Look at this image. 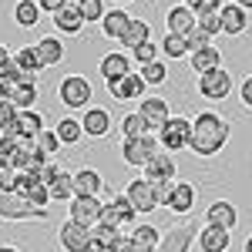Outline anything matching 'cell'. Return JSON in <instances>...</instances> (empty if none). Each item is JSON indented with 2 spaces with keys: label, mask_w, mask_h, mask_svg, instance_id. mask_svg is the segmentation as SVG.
<instances>
[{
  "label": "cell",
  "mask_w": 252,
  "mask_h": 252,
  "mask_svg": "<svg viewBox=\"0 0 252 252\" xmlns=\"http://www.w3.org/2000/svg\"><path fill=\"white\" fill-rule=\"evenodd\" d=\"M198 27H202L209 37H215V34H222V17H219V14H205V17H198Z\"/></svg>",
  "instance_id": "cell-44"
},
{
  "label": "cell",
  "mask_w": 252,
  "mask_h": 252,
  "mask_svg": "<svg viewBox=\"0 0 252 252\" xmlns=\"http://www.w3.org/2000/svg\"><path fill=\"white\" fill-rule=\"evenodd\" d=\"M37 3H40V10H47V14L54 17V14H58V10H64L71 0H37Z\"/></svg>",
  "instance_id": "cell-47"
},
{
  "label": "cell",
  "mask_w": 252,
  "mask_h": 252,
  "mask_svg": "<svg viewBox=\"0 0 252 252\" xmlns=\"http://www.w3.org/2000/svg\"><path fill=\"white\" fill-rule=\"evenodd\" d=\"M145 88H148V84H145V78L131 71V74H128L125 81H118V84H111L108 91H111V97H115V101H141V94H145Z\"/></svg>",
  "instance_id": "cell-22"
},
{
  "label": "cell",
  "mask_w": 252,
  "mask_h": 252,
  "mask_svg": "<svg viewBox=\"0 0 252 252\" xmlns=\"http://www.w3.org/2000/svg\"><path fill=\"white\" fill-rule=\"evenodd\" d=\"M235 3H239V7H242L246 14H249V10H252V0H235Z\"/></svg>",
  "instance_id": "cell-51"
},
{
  "label": "cell",
  "mask_w": 252,
  "mask_h": 252,
  "mask_svg": "<svg viewBox=\"0 0 252 252\" xmlns=\"http://www.w3.org/2000/svg\"><path fill=\"white\" fill-rule=\"evenodd\" d=\"M58 242L64 252H88V242H91V229L81 225V222H64L58 229Z\"/></svg>",
  "instance_id": "cell-10"
},
{
  "label": "cell",
  "mask_w": 252,
  "mask_h": 252,
  "mask_svg": "<svg viewBox=\"0 0 252 252\" xmlns=\"http://www.w3.org/2000/svg\"><path fill=\"white\" fill-rule=\"evenodd\" d=\"M40 3L37 0H17L14 3V20H17L20 27H34V24H40Z\"/></svg>",
  "instance_id": "cell-30"
},
{
  "label": "cell",
  "mask_w": 252,
  "mask_h": 252,
  "mask_svg": "<svg viewBox=\"0 0 252 252\" xmlns=\"http://www.w3.org/2000/svg\"><path fill=\"white\" fill-rule=\"evenodd\" d=\"M195 246H198L202 252H229L232 232H229V229H219V225H205V229H198Z\"/></svg>",
  "instance_id": "cell-16"
},
{
  "label": "cell",
  "mask_w": 252,
  "mask_h": 252,
  "mask_svg": "<svg viewBox=\"0 0 252 252\" xmlns=\"http://www.w3.org/2000/svg\"><path fill=\"white\" fill-rule=\"evenodd\" d=\"M161 54L168 61H178V58H189L192 51H189V40L178 37V34H165V40H161Z\"/></svg>",
  "instance_id": "cell-34"
},
{
  "label": "cell",
  "mask_w": 252,
  "mask_h": 252,
  "mask_svg": "<svg viewBox=\"0 0 252 252\" xmlns=\"http://www.w3.org/2000/svg\"><path fill=\"white\" fill-rule=\"evenodd\" d=\"M172 189H175V182H158V185H155V192H158V202H161V205L168 202V195H172Z\"/></svg>",
  "instance_id": "cell-49"
},
{
  "label": "cell",
  "mask_w": 252,
  "mask_h": 252,
  "mask_svg": "<svg viewBox=\"0 0 252 252\" xmlns=\"http://www.w3.org/2000/svg\"><path fill=\"white\" fill-rule=\"evenodd\" d=\"M101 189H104L101 172H94V168L74 172V195H101Z\"/></svg>",
  "instance_id": "cell-26"
},
{
  "label": "cell",
  "mask_w": 252,
  "mask_h": 252,
  "mask_svg": "<svg viewBox=\"0 0 252 252\" xmlns=\"http://www.w3.org/2000/svg\"><path fill=\"white\" fill-rule=\"evenodd\" d=\"M17 125H20V135H31V138H37L44 131V118L37 111H20Z\"/></svg>",
  "instance_id": "cell-38"
},
{
  "label": "cell",
  "mask_w": 252,
  "mask_h": 252,
  "mask_svg": "<svg viewBox=\"0 0 252 252\" xmlns=\"http://www.w3.org/2000/svg\"><path fill=\"white\" fill-rule=\"evenodd\" d=\"M118 3H128V0H118Z\"/></svg>",
  "instance_id": "cell-55"
},
{
  "label": "cell",
  "mask_w": 252,
  "mask_h": 252,
  "mask_svg": "<svg viewBox=\"0 0 252 252\" xmlns=\"http://www.w3.org/2000/svg\"><path fill=\"white\" fill-rule=\"evenodd\" d=\"M198 94L209 97V101H225V97L232 94V74H229L225 67L202 74V78H198Z\"/></svg>",
  "instance_id": "cell-9"
},
{
  "label": "cell",
  "mask_w": 252,
  "mask_h": 252,
  "mask_svg": "<svg viewBox=\"0 0 252 252\" xmlns=\"http://www.w3.org/2000/svg\"><path fill=\"white\" fill-rule=\"evenodd\" d=\"M51 198H54V202H71V198H74V175L61 172L58 178L51 182Z\"/></svg>",
  "instance_id": "cell-32"
},
{
  "label": "cell",
  "mask_w": 252,
  "mask_h": 252,
  "mask_svg": "<svg viewBox=\"0 0 252 252\" xmlns=\"http://www.w3.org/2000/svg\"><path fill=\"white\" fill-rule=\"evenodd\" d=\"M58 148H61L58 131H54V128H44V131L37 135V152H44L47 158H54V155H58Z\"/></svg>",
  "instance_id": "cell-40"
},
{
  "label": "cell",
  "mask_w": 252,
  "mask_h": 252,
  "mask_svg": "<svg viewBox=\"0 0 252 252\" xmlns=\"http://www.w3.org/2000/svg\"><path fill=\"white\" fill-rule=\"evenodd\" d=\"M219 17H222V34H229V37H239V34H246V10L239 7V3H222V10H219Z\"/></svg>",
  "instance_id": "cell-20"
},
{
  "label": "cell",
  "mask_w": 252,
  "mask_h": 252,
  "mask_svg": "<svg viewBox=\"0 0 252 252\" xmlns=\"http://www.w3.org/2000/svg\"><path fill=\"white\" fill-rule=\"evenodd\" d=\"M131 58L138 61V67H148V64L161 61V47H158L155 40H145V44H138L135 51H131Z\"/></svg>",
  "instance_id": "cell-36"
},
{
  "label": "cell",
  "mask_w": 252,
  "mask_h": 252,
  "mask_svg": "<svg viewBox=\"0 0 252 252\" xmlns=\"http://www.w3.org/2000/svg\"><path fill=\"white\" fill-rule=\"evenodd\" d=\"M0 195H3V192H0Z\"/></svg>",
  "instance_id": "cell-56"
},
{
  "label": "cell",
  "mask_w": 252,
  "mask_h": 252,
  "mask_svg": "<svg viewBox=\"0 0 252 252\" xmlns=\"http://www.w3.org/2000/svg\"><path fill=\"white\" fill-rule=\"evenodd\" d=\"M54 131H58L61 145H78L84 138V125H81V118H61L54 125Z\"/></svg>",
  "instance_id": "cell-29"
},
{
  "label": "cell",
  "mask_w": 252,
  "mask_h": 252,
  "mask_svg": "<svg viewBox=\"0 0 252 252\" xmlns=\"http://www.w3.org/2000/svg\"><path fill=\"white\" fill-rule=\"evenodd\" d=\"M161 152V145H158V138L145 135V138H128V141H121V158H125V165H131V168H145L152 155Z\"/></svg>",
  "instance_id": "cell-6"
},
{
  "label": "cell",
  "mask_w": 252,
  "mask_h": 252,
  "mask_svg": "<svg viewBox=\"0 0 252 252\" xmlns=\"http://www.w3.org/2000/svg\"><path fill=\"white\" fill-rule=\"evenodd\" d=\"M131 239H135V246H152V249H158L161 246V232H158L155 225H138L135 232H131Z\"/></svg>",
  "instance_id": "cell-39"
},
{
  "label": "cell",
  "mask_w": 252,
  "mask_h": 252,
  "mask_svg": "<svg viewBox=\"0 0 252 252\" xmlns=\"http://www.w3.org/2000/svg\"><path fill=\"white\" fill-rule=\"evenodd\" d=\"M125 195H128V202L138 209V215H148L161 205V202H158V192H155V182H148L145 175H141V178H131L128 189H125Z\"/></svg>",
  "instance_id": "cell-8"
},
{
  "label": "cell",
  "mask_w": 252,
  "mask_h": 252,
  "mask_svg": "<svg viewBox=\"0 0 252 252\" xmlns=\"http://www.w3.org/2000/svg\"><path fill=\"white\" fill-rule=\"evenodd\" d=\"M141 78H145V84H165V81H168V67H165V61H155V64L141 67Z\"/></svg>",
  "instance_id": "cell-41"
},
{
  "label": "cell",
  "mask_w": 252,
  "mask_h": 252,
  "mask_svg": "<svg viewBox=\"0 0 252 252\" xmlns=\"http://www.w3.org/2000/svg\"><path fill=\"white\" fill-rule=\"evenodd\" d=\"M229 141V121L215 111H202V115L192 118V155L198 158H212L225 148Z\"/></svg>",
  "instance_id": "cell-1"
},
{
  "label": "cell",
  "mask_w": 252,
  "mask_h": 252,
  "mask_svg": "<svg viewBox=\"0 0 252 252\" xmlns=\"http://www.w3.org/2000/svg\"><path fill=\"white\" fill-rule=\"evenodd\" d=\"M195 202H198V192H195L192 182H175L172 195H168V202H165V209L172 215H192Z\"/></svg>",
  "instance_id": "cell-13"
},
{
  "label": "cell",
  "mask_w": 252,
  "mask_h": 252,
  "mask_svg": "<svg viewBox=\"0 0 252 252\" xmlns=\"http://www.w3.org/2000/svg\"><path fill=\"white\" fill-rule=\"evenodd\" d=\"M101 78H104V84L111 88V84H118V81H125L128 74H131V58L128 54H121V51H111V54H104L101 58Z\"/></svg>",
  "instance_id": "cell-11"
},
{
  "label": "cell",
  "mask_w": 252,
  "mask_h": 252,
  "mask_svg": "<svg viewBox=\"0 0 252 252\" xmlns=\"http://www.w3.org/2000/svg\"><path fill=\"white\" fill-rule=\"evenodd\" d=\"M71 209V222H81V225H88V229H94L97 222H101V215H104V202L97 198V195H74L71 202H67Z\"/></svg>",
  "instance_id": "cell-7"
},
{
  "label": "cell",
  "mask_w": 252,
  "mask_h": 252,
  "mask_svg": "<svg viewBox=\"0 0 252 252\" xmlns=\"http://www.w3.org/2000/svg\"><path fill=\"white\" fill-rule=\"evenodd\" d=\"M131 20H135V17H128V14L118 7V10H108V14H104L101 31H104V37H108V40H121V37H125V31L131 27Z\"/></svg>",
  "instance_id": "cell-24"
},
{
  "label": "cell",
  "mask_w": 252,
  "mask_h": 252,
  "mask_svg": "<svg viewBox=\"0 0 252 252\" xmlns=\"http://www.w3.org/2000/svg\"><path fill=\"white\" fill-rule=\"evenodd\" d=\"M189 58H192V71L198 74V78L222 67V54H219V47H202V51H192Z\"/></svg>",
  "instance_id": "cell-25"
},
{
  "label": "cell",
  "mask_w": 252,
  "mask_h": 252,
  "mask_svg": "<svg viewBox=\"0 0 252 252\" xmlns=\"http://www.w3.org/2000/svg\"><path fill=\"white\" fill-rule=\"evenodd\" d=\"M239 97H242V104L252 111V78H246L242 81V88H239Z\"/></svg>",
  "instance_id": "cell-48"
},
{
  "label": "cell",
  "mask_w": 252,
  "mask_h": 252,
  "mask_svg": "<svg viewBox=\"0 0 252 252\" xmlns=\"http://www.w3.org/2000/svg\"><path fill=\"white\" fill-rule=\"evenodd\" d=\"M158 145H161L165 152H182V148H189V145H192V118L172 115L165 121V128L158 131Z\"/></svg>",
  "instance_id": "cell-5"
},
{
  "label": "cell",
  "mask_w": 252,
  "mask_h": 252,
  "mask_svg": "<svg viewBox=\"0 0 252 252\" xmlns=\"http://www.w3.org/2000/svg\"><path fill=\"white\" fill-rule=\"evenodd\" d=\"M192 239H198L195 225H175L172 232L161 235L158 252H189V249H192Z\"/></svg>",
  "instance_id": "cell-18"
},
{
  "label": "cell",
  "mask_w": 252,
  "mask_h": 252,
  "mask_svg": "<svg viewBox=\"0 0 252 252\" xmlns=\"http://www.w3.org/2000/svg\"><path fill=\"white\" fill-rule=\"evenodd\" d=\"M235 222H239V209L225 198H215L212 205L205 209V225H219V229H229L232 232Z\"/></svg>",
  "instance_id": "cell-15"
},
{
  "label": "cell",
  "mask_w": 252,
  "mask_h": 252,
  "mask_svg": "<svg viewBox=\"0 0 252 252\" xmlns=\"http://www.w3.org/2000/svg\"><path fill=\"white\" fill-rule=\"evenodd\" d=\"M58 97H61V104H64L67 111H81V108H88V101L94 97V88H91V81L81 78V74H67V78L58 84Z\"/></svg>",
  "instance_id": "cell-4"
},
{
  "label": "cell",
  "mask_w": 252,
  "mask_h": 252,
  "mask_svg": "<svg viewBox=\"0 0 252 252\" xmlns=\"http://www.w3.org/2000/svg\"><path fill=\"white\" fill-rule=\"evenodd\" d=\"M121 135L128 141V138H145V135H152V131H148V121L138 115V111H131V115L121 118Z\"/></svg>",
  "instance_id": "cell-33"
},
{
  "label": "cell",
  "mask_w": 252,
  "mask_h": 252,
  "mask_svg": "<svg viewBox=\"0 0 252 252\" xmlns=\"http://www.w3.org/2000/svg\"><path fill=\"white\" fill-rule=\"evenodd\" d=\"M0 219H7V222H47L51 212L31 205L17 192H7V195H0Z\"/></svg>",
  "instance_id": "cell-3"
},
{
  "label": "cell",
  "mask_w": 252,
  "mask_h": 252,
  "mask_svg": "<svg viewBox=\"0 0 252 252\" xmlns=\"http://www.w3.org/2000/svg\"><path fill=\"white\" fill-rule=\"evenodd\" d=\"M34 47H37V54H40V61H44V67H58L61 61H64V54H67V51H64V40H61L58 34L40 37Z\"/></svg>",
  "instance_id": "cell-23"
},
{
  "label": "cell",
  "mask_w": 252,
  "mask_h": 252,
  "mask_svg": "<svg viewBox=\"0 0 252 252\" xmlns=\"http://www.w3.org/2000/svg\"><path fill=\"white\" fill-rule=\"evenodd\" d=\"M141 172H145L148 182H155V185H158V182H175V172H178V168H175L172 152H165V148H161L158 155H152V161H148Z\"/></svg>",
  "instance_id": "cell-14"
},
{
  "label": "cell",
  "mask_w": 252,
  "mask_h": 252,
  "mask_svg": "<svg viewBox=\"0 0 252 252\" xmlns=\"http://www.w3.org/2000/svg\"><path fill=\"white\" fill-rule=\"evenodd\" d=\"M121 232H115L111 225H104V222H97L94 229H91V242H88V252H108L115 246V239Z\"/></svg>",
  "instance_id": "cell-28"
},
{
  "label": "cell",
  "mask_w": 252,
  "mask_h": 252,
  "mask_svg": "<svg viewBox=\"0 0 252 252\" xmlns=\"http://www.w3.org/2000/svg\"><path fill=\"white\" fill-rule=\"evenodd\" d=\"M101 222L104 225H111L115 232L121 235H131L138 229V209L128 202V195H111L108 202H104V215H101Z\"/></svg>",
  "instance_id": "cell-2"
},
{
  "label": "cell",
  "mask_w": 252,
  "mask_h": 252,
  "mask_svg": "<svg viewBox=\"0 0 252 252\" xmlns=\"http://www.w3.org/2000/svg\"><path fill=\"white\" fill-rule=\"evenodd\" d=\"M138 115L148 121V131H161L165 121L172 118V111H168V101L165 97H141L138 101Z\"/></svg>",
  "instance_id": "cell-12"
},
{
  "label": "cell",
  "mask_w": 252,
  "mask_h": 252,
  "mask_svg": "<svg viewBox=\"0 0 252 252\" xmlns=\"http://www.w3.org/2000/svg\"><path fill=\"white\" fill-rule=\"evenodd\" d=\"M81 125H84V135H88V138H104L108 131H111V111L91 104V108H84Z\"/></svg>",
  "instance_id": "cell-17"
},
{
  "label": "cell",
  "mask_w": 252,
  "mask_h": 252,
  "mask_svg": "<svg viewBox=\"0 0 252 252\" xmlns=\"http://www.w3.org/2000/svg\"><path fill=\"white\" fill-rule=\"evenodd\" d=\"M185 40H189V51H202V47H212V37L202 31V27H195V31H189L185 34Z\"/></svg>",
  "instance_id": "cell-43"
},
{
  "label": "cell",
  "mask_w": 252,
  "mask_h": 252,
  "mask_svg": "<svg viewBox=\"0 0 252 252\" xmlns=\"http://www.w3.org/2000/svg\"><path fill=\"white\" fill-rule=\"evenodd\" d=\"M185 7L195 17H205V14H219L222 10V0H185Z\"/></svg>",
  "instance_id": "cell-42"
},
{
  "label": "cell",
  "mask_w": 252,
  "mask_h": 252,
  "mask_svg": "<svg viewBox=\"0 0 252 252\" xmlns=\"http://www.w3.org/2000/svg\"><path fill=\"white\" fill-rule=\"evenodd\" d=\"M138 252H158V249H152V246H138Z\"/></svg>",
  "instance_id": "cell-53"
},
{
  "label": "cell",
  "mask_w": 252,
  "mask_h": 252,
  "mask_svg": "<svg viewBox=\"0 0 252 252\" xmlns=\"http://www.w3.org/2000/svg\"><path fill=\"white\" fill-rule=\"evenodd\" d=\"M145 40H152V27H148L145 20H131V27H128V31H125V37H121V47L135 51L138 44H145Z\"/></svg>",
  "instance_id": "cell-31"
},
{
  "label": "cell",
  "mask_w": 252,
  "mask_h": 252,
  "mask_svg": "<svg viewBox=\"0 0 252 252\" xmlns=\"http://www.w3.org/2000/svg\"><path fill=\"white\" fill-rule=\"evenodd\" d=\"M7 101H10L17 111H34V101H37V81H14Z\"/></svg>",
  "instance_id": "cell-21"
},
{
  "label": "cell",
  "mask_w": 252,
  "mask_h": 252,
  "mask_svg": "<svg viewBox=\"0 0 252 252\" xmlns=\"http://www.w3.org/2000/svg\"><path fill=\"white\" fill-rule=\"evenodd\" d=\"M108 252H138V246H135V239H131V235H118L115 246H111Z\"/></svg>",
  "instance_id": "cell-46"
},
{
  "label": "cell",
  "mask_w": 252,
  "mask_h": 252,
  "mask_svg": "<svg viewBox=\"0 0 252 252\" xmlns=\"http://www.w3.org/2000/svg\"><path fill=\"white\" fill-rule=\"evenodd\" d=\"M54 24H58L61 34H81V27H84V17H81L78 3H67L64 10L54 14Z\"/></svg>",
  "instance_id": "cell-27"
},
{
  "label": "cell",
  "mask_w": 252,
  "mask_h": 252,
  "mask_svg": "<svg viewBox=\"0 0 252 252\" xmlns=\"http://www.w3.org/2000/svg\"><path fill=\"white\" fill-rule=\"evenodd\" d=\"M14 58V54H10V51H7V47H3V44H0V67H3V64H7V61Z\"/></svg>",
  "instance_id": "cell-50"
},
{
  "label": "cell",
  "mask_w": 252,
  "mask_h": 252,
  "mask_svg": "<svg viewBox=\"0 0 252 252\" xmlns=\"http://www.w3.org/2000/svg\"><path fill=\"white\" fill-rule=\"evenodd\" d=\"M242 252H252V232L246 235V246H242Z\"/></svg>",
  "instance_id": "cell-52"
},
{
  "label": "cell",
  "mask_w": 252,
  "mask_h": 252,
  "mask_svg": "<svg viewBox=\"0 0 252 252\" xmlns=\"http://www.w3.org/2000/svg\"><path fill=\"white\" fill-rule=\"evenodd\" d=\"M78 10L81 17H84V24H101L104 20V0H78Z\"/></svg>",
  "instance_id": "cell-37"
},
{
  "label": "cell",
  "mask_w": 252,
  "mask_h": 252,
  "mask_svg": "<svg viewBox=\"0 0 252 252\" xmlns=\"http://www.w3.org/2000/svg\"><path fill=\"white\" fill-rule=\"evenodd\" d=\"M0 252H20V249H14V246H0Z\"/></svg>",
  "instance_id": "cell-54"
},
{
  "label": "cell",
  "mask_w": 252,
  "mask_h": 252,
  "mask_svg": "<svg viewBox=\"0 0 252 252\" xmlns=\"http://www.w3.org/2000/svg\"><path fill=\"white\" fill-rule=\"evenodd\" d=\"M14 58H17V61H20V67H24L27 74H34V78H37L40 71H44V61H40L37 47H20V51L14 54Z\"/></svg>",
  "instance_id": "cell-35"
},
{
  "label": "cell",
  "mask_w": 252,
  "mask_h": 252,
  "mask_svg": "<svg viewBox=\"0 0 252 252\" xmlns=\"http://www.w3.org/2000/svg\"><path fill=\"white\" fill-rule=\"evenodd\" d=\"M20 111L10 104V101H0V128H7V125H17Z\"/></svg>",
  "instance_id": "cell-45"
},
{
  "label": "cell",
  "mask_w": 252,
  "mask_h": 252,
  "mask_svg": "<svg viewBox=\"0 0 252 252\" xmlns=\"http://www.w3.org/2000/svg\"><path fill=\"white\" fill-rule=\"evenodd\" d=\"M165 24H168V34H178V37H185L189 31H195L198 27V17H195L192 10L185 7V3H175L172 10H168V17H165Z\"/></svg>",
  "instance_id": "cell-19"
}]
</instances>
